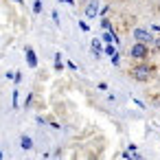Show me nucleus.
Returning a JSON list of instances; mask_svg holds the SVG:
<instances>
[{
  "label": "nucleus",
  "mask_w": 160,
  "mask_h": 160,
  "mask_svg": "<svg viewBox=\"0 0 160 160\" xmlns=\"http://www.w3.org/2000/svg\"><path fill=\"white\" fill-rule=\"evenodd\" d=\"M129 75H132L136 81H149V77H151V66L138 64V66H134V68L129 70Z\"/></svg>",
  "instance_id": "obj_1"
},
{
  "label": "nucleus",
  "mask_w": 160,
  "mask_h": 160,
  "mask_svg": "<svg viewBox=\"0 0 160 160\" xmlns=\"http://www.w3.org/2000/svg\"><path fill=\"white\" fill-rule=\"evenodd\" d=\"M129 55H132L134 59H138V62H145V59L149 57V48H147V44H142V42H136V44L132 46Z\"/></svg>",
  "instance_id": "obj_2"
},
{
  "label": "nucleus",
  "mask_w": 160,
  "mask_h": 160,
  "mask_svg": "<svg viewBox=\"0 0 160 160\" xmlns=\"http://www.w3.org/2000/svg\"><path fill=\"white\" fill-rule=\"evenodd\" d=\"M134 40L136 42H142V44H147V42H151L153 38L145 31V29H134Z\"/></svg>",
  "instance_id": "obj_3"
},
{
  "label": "nucleus",
  "mask_w": 160,
  "mask_h": 160,
  "mask_svg": "<svg viewBox=\"0 0 160 160\" xmlns=\"http://www.w3.org/2000/svg\"><path fill=\"white\" fill-rule=\"evenodd\" d=\"M27 62H29V66H31V68H35V66H38V57H35V51H33L31 46H27Z\"/></svg>",
  "instance_id": "obj_4"
},
{
  "label": "nucleus",
  "mask_w": 160,
  "mask_h": 160,
  "mask_svg": "<svg viewBox=\"0 0 160 160\" xmlns=\"http://www.w3.org/2000/svg\"><path fill=\"white\" fill-rule=\"evenodd\" d=\"M97 13H99V2H94V0H92V2L86 7V16H88V18H94Z\"/></svg>",
  "instance_id": "obj_5"
},
{
  "label": "nucleus",
  "mask_w": 160,
  "mask_h": 160,
  "mask_svg": "<svg viewBox=\"0 0 160 160\" xmlns=\"http://www.w3.org/2000/svg\"><path fill=\"white\" fill-rule=\"evenodd\" d=\"M103 42H105V44H110V42H118V40L114 38V33H110V31H108V33H103Z\"/></svg>",
  "instance_id": "obj_6"
},
{
  "label": "nucleus",
  "mask_w": 160,
  "mask_h": 160,
  "mask_svg": "<svg viewBox=\"0 0 160 160\" xmlns=\"http://www.w3.org/2000/svg\"><path fill=\"white\" fill-rule=\"evenodd\" d=\"M22 147H24V149H31V147H33V140H31L29 136H22Z\"/></svg>",
  "instance_id": "obj_7"
},
{
  "label": "nucleus",
  "mask_w": 160,
  "mask_h": 160,
  "mask_svg": "<svg viewBox=\"0 0 160 160\" xmlns=\"http://www.w3.org/2000/svg\"><path fill=\"white\" fill-rule=\"evenodd\" d=\"M92 51H94V55L99 57V53H101V44H99V40H92Z\"/></svg>",
  "instance_id": "obj_8"
},
{
  "label": "nucleus",
  "mask_w": 160,
  "mask_h": 160,
  "mask_svg": "<svg viewBox=\"0 0 160 160\" xmlns=\"http://www.w3.org/2000/svg\"><path fill=\"white\" fill-rule=\"evenodd\" d=\"M33 11L35 13H42V0H35V2H33Z\"/></svg>",
  "instance_id": "obj_9"
},
{
  "label": "nucleus",
  "mask_w": 160,
  "mask_h": 160,
  "mask_svg": "<svg viewBox=\"0 0 160 160\" xmlns=\"http://www.w3.org/2000/svg\"><path fill=\"white\" fill-rule=\"evenodd\" d=\"M55 68H57V70H62V53H57V55H55Z\"/></svg>",
  "instance_id": "obj_10"
},
{
  "label": "nucleus",
  "mask_w": 160,
  "mask_h": 160,
  "mask_svg": "<svg viewBox=\"0 0 160 160\" xmlns=\"http://www.w3.org/2000/svg\"><path fill=\"white\" fill-rule=\"evenodd\" d=\"M101 27H103V29H105V31H110V29H112V24H110V20H108V18H105V20H103V22H101Z\"/></svg>",
  "instance_id": "obj_11"
},
{
  "label": "nucleus",
  "mask_w": 160,
  "mask_h": 160,
  "mask_svg": "<svg viewBox=\"0 0 160 160\" xmlns=\"http://www.w3.org/2000/svg\"><path fill=\"white\" fill-rule=\"evenodd\" d=\"M105 53H108V55H110V57H112V55H114V53H116V51H114V48H112V46H110V44H108V46H105Z\"/></svg>",
  "instance_id": "obj_12"
},
{
  "label": "nucleus",
  "mask_w": 160,
  "mask_h": 160,
  "mask_svg": "<svg viewBox=\"0 0 160 160\" xmlns=\"http://www.w3.org/2000/svg\"><path fill=\"white\" fill-rule=\"evenodd\" d=\"M13 108H18V90L13 92Z\"/></svg>",
  "instance_id": "obj_13"
},
{
  "label": "nucleus",
  "mask_w": 160,
  "mask_h": 160,
  "mask_svg": "<svg viewBox=\"0 0 160 160\" xmlns=\"http://www.w3.org/2000/svg\"><path fill=\"white\" fill-rule=\"evenodd\" d=\"M156 46H158V48H160V38H156Z\"/></svg>",
  "instance_id": "obj_14"
},
{
  "label": "nucleus",
  "mask_w": 160,
  "mask_h": 160,
  "mask_svg": "<svg viewBox=\"0 0 160 160\" xmlns=\"http://www.w3.org/2000/svg\"><path fill=\"white\" fill-rule=\"evenodd\" d=\"M66 2H70V5H72V2H75V0H66Z\"/></svg>",
  "instance_id": "obj_15"
},
{
  "label": "nucleus",
  "mask_w": 160,
  "mask_h": 160,
  "mask_svg": "<svg viewBox=\"0 0 160 160\" xmlns=\"http://www.w3.org/2000/svg\"><path fill=\"white\" fill-rule=\"evenodd\" d=\"M158 9H160V2H158Z\"/></svg>",
  "instance_id": "obj_16"
}]
</instances>
